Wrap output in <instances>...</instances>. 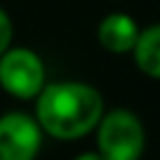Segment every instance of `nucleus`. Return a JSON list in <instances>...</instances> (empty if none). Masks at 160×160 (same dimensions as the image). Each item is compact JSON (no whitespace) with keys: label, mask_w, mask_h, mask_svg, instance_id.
<instances>
[{"label":"nucleus","mask_w":160,"mask_h":160,"mask_svg":"<svg viewBox=\"0 0 160 160\" xmlns=\"http://www.w3.org/2000/svg\"><path fill=\"white\" fill-rule=\"evenodd\" d=\"M42 146L38 120L26 113H7L0 118V160H35Z\"/></svg>","instance_id":"nucleus-4"},{"label":"nucleus","mask_w":160,"mask_h":160,"mask_svg":"<svg viewBox=\"0 0 160 160\" xmlns=\"http://www.w3.org/2000/svg\"><path fill=\"white\" fill-rule=\"evenodd\" d=\"M104 115V99L87 82H54L42 87L35 104V120L40 130L54 139H78L99 125Z\"/></svg>","instance_id":"nucleus-1"},{"label":"nucleus","mask_w":160,"mask_h":160,"mask_svg":"<svg viewBox=\"0 0 160 160\" xmlns=\"http://www.w3.org/2000/svg\"><path fill=\"white\" fill-rule=\"evenodd\" d=\"M0 87L17 99H33L45 87V66L33 50L17 47L0 54Z\"/></svg>","instance_id":"nucleus-3"},{"label":"nucleus","mask_w":160,"mask_h":160,"mask_svg":"<svg viewBox=\"0 0 160 160\" xmlns=\"http://www.w3.org/2000/svg\"><path fill=\"white\" fill-rule=\"evenodd\" d=\"M141 28L137 26V21L132 19L130 14H108L104 21L99 24V42L104 45V50L113 52V54H125V52H132L139 40Z\"/></svg>","instance_id":"nucleus-5"},{"label":"nucleus","mask_w":160,"mask_h":160,"mask_svg":"<svg viewBox=\"0 0 160 160\" xmlns=\"http://www.w3.org/2000/svg\"><path fill=\"white\" fill-rule=\"evenodd\" d=\"M97 144L106 160H139L146 144L144 125L132 111L115 108L101 115Z\"/></svg>","instance_id":"nucleus-2"},{"label":"nucleus","mask_w":160,"mask_h":160,"mask_svg":"<svg viewBox=\"0 0 160 160\" xmlns=\"http://www.w3.org/2000/svg\"><path fill=\"white\" fill-rule=\"evenodd\" d=\"M75 160H106V158L97 151V153H82V155H78Z\"/></svg>","instance_id":"nucleus-8"},{"label":"nucleus","mask_w":160,"mask_h":160,"mask_svg":"<svg viewBox=\"0 0 160 160\" xmlns=\"http://www.w3.org/2000/svg\"><path fill=\"white\" fill-rule=\"evenodd\" d=\"M134 61L146 75L160 78V24L148 26L139 33L134 45Z\"/></svg>","instance_id":"nucleus-6"},{"label":"nucleus","mask_w":160,"mask_h":160,"mask_svg":"<svg viewBox=\"0 0 160 160\" xmlns=\"http://www.w3.org/2000/svg\"><path fill=\"white\" fill-rule=\"evenodd\" d=\"M10 42H12V21L7 12L0 7V54L10 50Z\"/></svg>","instance_id":"nucleus-7"}]
</instances>
